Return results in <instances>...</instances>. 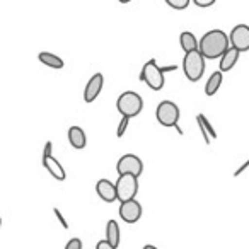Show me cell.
Masks as SVG:
<instances>
[{
  "label": "cell",
  "instance_id": "20",
  "mask_svg": "<svg viewBox=\"0 0 249 249\" xmlns=\"http://www.w3.org/2000/svg\"><path fill=\"white\" fill-rule=\"evenodd\" d=\"M164 2H166L171 9H174V11H184V9H188L191 0H164Z\"/></svg>",
  "mask_w": 249,
  "mask_h": 249
},
{
  "label": "cell",
  "instance_id": "13",
  "mask_svg": "<svg viewBox=\"0 0 249 249\" xmlns=\"http://www.w3.org/2000/svg\"><path fill=\"white\" fill-rule=\"evenodd\" d=\"M239 55H241V53H239L237 50L232 48V46H229V48L224 52V55L220 56V63H218L220 72L225 73V72H229V70L234 69L235 63H237V60H239Z\"/></svg>",
  "mask_w": 249,
  "mask_h": 249
},
{
  "label": "cell",
  "instance_id": "28",
  "mask_svg": "<svg viewBox=\"0 0 249 249\" xmlns=\"http://www.w3.org/2000/svg\"><path fill=\"white\" fill-rule=\"evenodd\" d=\"M143 249H159V248H156V246H152V244H145Z\"/></svg>",
  "mask_w": 249,
  "mask_h": 249
},
{
  "label": "cell",
  "instance_id": "14",
  "mask_svg": "<svg viewBox=\"0 0 249 249\" xmlns=\"http://www.w3.org/2000/svg\"><path fill=\"white\" fill-rule=\"evenodd\" d=\"M69 142L73 149L77 150H82L84 147L87 145V137L86 132H84L80 126H70L69 128Z\"/></svg>",
  "mask_w": 249,
  "mask_h": 249
},
{
  "label": "cell",
  "instance_id": "10",
  "mask_svg": "<svg viewBox=\"0 0 249 249\" xmlns=\"http://www.w3.org/2000/svg\"><path fill=\"white\" fill-rule=\"evenodd\" d=\"M104 86V77L103 73H94L86 84V89H84V101L86 103H94V101L99 97L101 90Z\"/></svg>",
  "mask_w": 249,
  "mask_h": 249
},
{
  "label": "cell",
  "instance_id": "8",
  "mask_svg": "<svg viewBox=\"0 0 249 249\" xmlns=\"http://www.w3.org/2000/svg\"><path fill=\"white\" fill-rule=\"evenodd\" d=\"M120 217L123 222L126 224H135L142 218V213H143V208L140 205V201H137V198L133 200H126V201H121L120 205Z\"/></svg>",
  "mask_w": 249,
  "mask_h": 249
},
{
  "label": "cell",
  "instance_id": "27",
  "mask_svg": "<svg viewBox=\"0 0 249 249\" xmlns=\"http://www.w3.org/2000/svg\"><path fill=\"white\" fill-rule=\"evenodd\" d=\"M248 167H249V159H248V160H246V162H244V164H242V166H241V167H239V169H237V171H235V173H234V176H235V178H237V176H241V174H242V173H244V171H246V169H248Z\"/></svg>",
  "mask_w": 249,
  "mask_h": 249
},
{
  "label": "cell",
  "instance_id": "25",
  "mask_svg": "<svg viewBox=\"0 0 249 249\" xmlns=\"http://www.w3.org/2000/svg\"><path fill=\"white\" fill-rule=\"evenodd\" d=\"M96 249H118V248H114V246L109 244V242H107L106 239H103V241H99L96 244Z\"/></svg>",
  "mask_w": 249,
  "mask_h": 249
},
{
  "label": "cell",
  "instance_id": "12",
  "mask_svg": "<svg viewBox=\"0 0 249 249\" xmlns=\"http://www.w3.org/2000/svg\"><path fill=\"white\" fill-rule=\"evenodd\" d=\"M43 167L55 178L56 181H65L67 179V173L63 169V166L55 159L53 156L50 157H43Z\"/></svg>",
  "mask_w": 249,
  "mask_h": 249
},
{
  "label": "cell",
  "instance_id": "6",
  "mask_svg": "<svg viewBox=\"0 0 249 249\" xmlns=\"http://www.w3.org/2000/svg\"><path fill=\"white\" fill-rule=\"evenodd\" d=\"M179 107H178L176 103L173 101H160L159 106L156 109V118L162 126H167V128H174L179 121Z\"/></svg>",
  "mask_w": 249,
  "mask_h": 249
},
{
  "label": "cell",
  "instance_id": "22",
  "mask_svg": "<svg viewBox=\"0 0 249 249\" xmlns=\"http://www.w3.org/2000/svg\"><path fill=\"white\" fill-rule=\"evenodd\" d=\"M65 249H82V241H80L79 237H72L67 242Z\"/></svg>",
  "mask_w": 249,
  "mask_h": 249
},
{
  "label": "cell",
  "instance_id": "5",
  "mask_svg": "<svg viewBox=\"0 0 249 249\" xmlns=\"http://www.w3.org/2000/svg\"><path fill=\"white\" fill-rule=\"evenodd\" d=\"M114 186H116V200H120V203L133 200L139 195V178L132 174H120Z\"/></svg>",
  "mask_w": 249,
  "mask_h": 249
},
{
  "label": "cell",
  "instance_id": "4",
  "mask_svg": "<svg viewBox=\"0 0 249 249\" xmlns=\"http://www.w3.org/2000/svg\"><path fill=\"white\" fill-rule=\"evenodd\" d=\"M140 80L145 82L152 90H160L164 87V84H166V77H164L162 67L157 65L156 60H149V62L142 67Z\"/></svg>",
  "mask_w": 249,
  "mask_h": 249
},
{
  "label": "cell",
  "instance_id": "16",
  "mask_svg": "<svg viewBox=\"0 0 249 249\" xmlns=\"http://www.w3.org/2000/svg\"><path fill=\"white\" fill-rule=\"evenodd\" d=\"M222 82H224V73H222L220 70L213 72L210 75V79L207 80V84H205V94H207L208 97L215 96V94L218 92V89L222 87Z\"/></svg>",
  "mask_w": 249,
  "mask_h": 249
},
{
  "label": "cell",
  "instance_id": "30",
  "mask_svg": "<svg viewBox=\"0 0 249 249\" xmlns=\"http://www.w3.org/2000/svg\"><path fill=\"white\" fill-rule=\"evenodd\" d=\"M0 229H2V217H0Z\"/></svg>",
  "mask_w": 249,
  "mask_h": 249
},
{
  "label": "cell",
  "instance_id": "23",
  "mask_svg": "<svg viewBox=\"0 0 249 249\" xmlns=\"http://www.w3.org/2000/svg\"><path fill=\"white\" fill-rule=\"evenodd\" d=\"M215 2H217V0H193V4L196 5V7H201V9L212 7Z\"/></svg>",
  "mask_w": 249,
  "mask_h": 249
},
{
  "label": "cell",
  "instance_id": "11",
  "mask_svg": "<svg viewBox=\"0 0 249 249\" xmlns=\"http://www.w3.org/2000/svg\"><path fill=\"white\" fill-rule=\"evenodd\" d=\"M96 193L106 203H113L116 200V186H114L113 181L106 179V178H103V179H99L96 183Z\"/></svg>",
  "mask_w": 249,
  "mask_h": 249
},
{
  "label": "cell",
  "instance_id": "15",
  "mask_svg": "<svg viewBox=\"0 0 249 249\" xmlns=\"http://www.w3.org/2000/svg\"><path fill=\"white\" fill-rule=\"evenodd\" d=\"M196 123L198 126H200L201 133H203V139H205V143L207 145H210V140H215L217 139V132H215V128L212 126V123L207 120V116L205 114H196Z\"/></svg>",
  "mask_w": 249,
  "mask_h": 249
},
{
  "label": "cell",
  "instance_id": "24",
  "mask_svg": "<svg viewBox=\"0 0 249 249\" xmlns=\"http://www.w3.org/2000/svg\"><path fill=\"white\" fill-rule=\"evenodd\" d=\"M53 212H55L56 218H58V222L62 224V227H63V229H69V224H67V220H65V217L62 215V212H60L58 208H53Z\"/></svg>",
  "mask_w": 249,
  "mask_h": 249
},
{
  "label": "cell",
  "instance_id": "9",
  "mask_svg": "<svg viewBox=\"0 0 249 249\" xmlns=\"http://www.w3.org/2000/svg\"><path fill=\"white\" fill-rule=\"evenodd\" d=\"M231 46L235 48L239 53L249 52V26L248 24H237L229 35Z\"/></svg>",
  "mask_w": 249,
  "mask_h": 249
},
{
  "label": "cell",
  "instance_id": "26",
  "mask_svg": "<svg viewBox=\"0 0 249 249\" xmlns=\"http://www.w3.org/2000/svg\"><path fill=\"white\" fill-rule=\"evenodd\" d=\"M50 156H53V143L46 142L45 149H43V157H50Z\"/></svg>",
  "mask_w": 249,
  "mask_h": 249
},
{
  "label": "cell",
  "instance_id": "19",
  "mask_svg": "<svg viewBox=\"0 0 249 249\" xmlns=\"http://www.w3.org/2000/svg\"><path fill=\"white\" fill-rule=\"evenodd\" d=\"M179 45L184 53L193 52V50H198V39L193 33L184 31V33H181V36H179Z\"/></svg>",
  "mask_w": 249,
  "mask_h": 249
},
{
  "label": "cell",
  "instance_id": "18",
  "mask_svg": "<svg viewBox=\"0 0 249 249\" xmlns=\"http://www.w3.org/2000/svg\"><path fill=\"white\" fill-rule=\"evenodd\" d=\"M106 241L109 242V244H113L114 248H118V246H120L121 231H120V225H118V222L113 220V218H111V220L107 222V225H106Z\"/></svg>",
  "mask_w": 249,
  "mask_h": 249
},
{
  "label": "cell",
  "instance_id": "3",
  "mask_svg": "<svg viewBox=\"0 0 249 249\" xmlns=\"http://www.w3.org/2000/svg\"><path fill=\"white\" fill-rule=\"evenodd\" d=\"M116 109L120 111L121 116L135 118L142 113L143 109V99L140 94L133 92V90H126L116 99Z\"/></svg>",
  "mask_w": 249,
  "mask_h": 249
},
{
  "label": "cell",
  "instance_id": "17",
  "mask_svg": "<svg viewBox=\"0 0 249 249\" xmlns=\"http://www.w3.org/2000/svg\"><path fill=\"white\" fill-rule=\"evenodd\" d=\"M38 60L43 63V65L50 67V69H55V70H60L63 69V60L60 58L58 55H55V53H50V52H41L38 55Z\"/></svg>",
  "mask_w": 249,
  "mask_h": 249
},
{
  "label": "cell",
  "instance_id": "7",
  "mask_svg": "<svg viewBox=\"0 0 249 249\" xmlns=\"http://www.w3.org/2000/svg\"><path fill=\"white\" fill-rule=\"evenodd\" d=\"M116 171H118V174H132V176L140 178L143 173V162L135 154H124V156L120 157V160H118Z\"/></svg>",
  "mask_w": 249,
  "mask_h": 249
},
{
  "label": "cell",
  "instance_id": "29",
  "mask_svg": "<svg viewBox=\"0 0 249 249\" xmlns=\"http://www.w3.org/2000/svg\"><path fill=\"white\" fill-rule=\"evenodd\" d=\"M118 2H120V4H130L132 0H118Z\"/></svg>",
  "mask_w": 249,
  "mask_h": 249
},
{
  "label": "cell",
  "instance_id": "21",
  "mask_svg": "<svg viewBox=\"0 0 249 249\" xmlns=\"http://www.w3.org/2000/svg\"><path fill=\"white\" fill-rule=\"evenodd\" d=\"M130 120H132V118H128V116L121 118L120 124H118V130H116V137H118V139H121V137L126 133V130H128V124H130Z\"/></svg>",
  "mask_w": 249,
  "mask_h": 249
},
{
  "label": "cell",
  "instance_id": "2",
  "mask_svg": "<svg viewBox=\"0 0 249 249\" xmlns=\"http://www.w3.org/2000/svg\"><path fill=\"white\" fill-rule=\"evenodd\" d=\"M205 56L198 50L184 53L183 58V72L190 82H198L205 73Z\"/></svg>",
  "mask_w": 249,
  "mask_h": 249
},
{
  "label": "cell",
  "instance_id": "1",
  "mask_svg": "<svg viewBox=\"0 0 249 249\" xmlns=\"http://www.w3.org/2000/svg\"><path fill=\"white\" fill-rule=\"evenodd\" d=\"M229 46H231L229 36L222 29H212L205 33L198 41V52L205 56V60H215L220 58Z\"/></svg>",
  "mask_w": 249,
  "mask_h": 249
}]
</instances>
